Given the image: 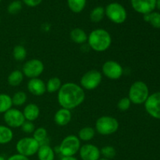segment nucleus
<instances>
[{
  "label": "nucleus",
  "instance_id": "f257e3e1",
  "mask_svg": "<svg viewBox=\"0 0 160 160\" xmlns=\"http://www.w3.org/2000/svg\"><path fill=\"white\" fill-rule=\"evenodd\" d=\"M85 99V92L81 85L73 82H67L61 86L58 92L57 100L61 108L69 110L81 106Z\"/></svg>",
  "mask_w": 160,
  "mask_h": 160
},
{
  "label": "nucleus",
  "instance_id": "f03ea898",
  "mask_svg": "<svg viewBox=\"0 0 160 160\" xmlns=\"http://www.w3.org/2000/svg\"><path fill=\"white\" fill-rule=\"evenodd\" d=\"M88 43L93 51L103 52L109 49L112 44V37L109 32L103 28L93 30L88 37Z\"/></svg>",
  "mask_w": 160,
  "mask_h": 160
},
{
  "label": "nucleus",
  "instance_id": "7ed1b4c3",
  "mask_svg": "<svg viewBox=\"0 0 160 160\" xmlns=\"http://www.w3.org/2000/svg\"><path fill=\"white\" fill-rule=\"evenodd\" d=\"M149 96V89L148 85L142 81H137L133 83L129 88L128 98L131 103L141 105L145 102Z\"/></svg>",
  "mask_w": 160,
  "mask_h": 160
},
{
  "label": "nucleus",
  "instance_id": "20e7f679",
  "mask_svg": "<svg viewBox=\"0 0 160 160\" xmlns=\"http://www.w3.org/2000/svg\"><path fill=\"white\" fill-rule=\"evenodd\" d=\"M119 121L111 116H102L97 119L95 130L101 135H111L119 129Z\"/></svg>",
  "mask_w": 160,
  "mask_h": 160
},
{
  "label": "nucleus",
  "instance_id": "39448f33",
  "mask_svg": "<svg viewBox=\"0 0 160 160\" xmlns=\"http://www.w3.org/2000/svg\"><path fill=\"white\" fill-rule=\"evenodd\" d=\"M105 15L111 22L116 24L123 23L128 18V12L125 7L117 2L109 3L106 6Z\"/></svg>",
  "mask_w": 160,
  "mask_h": 160
},
{
  "label": "nucleus",
  "instance_id": "423d86ee",
  "mask_svg": "<svg viewBox=\"0 0 160 160\" xmlns=\"http://www.w3.org/2000/svg\"><path fill=\"white\" fill-rule=\"evenodd\" d=\"M81 146V141L78 136L70 134L64 138L58 149L62 156H74L79 152Z\"/></svg>",
  "mask_w": 160,
  "mask_h": 160
},
{
  "label": "nucleus",
  "instance_id": "0eeeda50",
  "mask_svg": "<svg viewBox=\"0 0 160 160\" xmlns=\"http://www.w3.org/2000/svg\"><path fill=\"white\" fill-rule=\"evenodd\" d=\"M39 147V143L33 137L23 138L16 144L17 153L28 158L37 154Z\"/></svg>",
  "mask_w": 160,
  "mask_h": 160
},
{
  "label": "nucleus",
  "instance_id": "6e6552de",
  "mask_svg": "<svg viewBox=\"0 0 160 160\" xmlns=\"http://www.w3.org/2000/svg\"><path fill=\"white\" fill-rule=\"evenodd\" d=\"M102 81V74L100 71L92 70L86 72L81 78V87L84 90L92 91L96 89Z\"/></svg>",
  "mask_w": 160,
  "mask_h": 160
},
{
  "label": "nucleus",
  "instance_id": "1a4fd4ad",
  "mask_svg": "<svg viewBox=\"0 0 160 160\" xmlns=\"http://www.w3.org/2000/svg\"><path fill=\"white\" fill-rule=\"evenodd\" d=\"M44 70L45 65L42 60L38 59H31L24 62L21 71L25 77L32 79L39 78L44 72Z\"/></svg>",
  "mask_w": 160,
  "mask_h": 160
},
{
  "label": "nucleus",
  "instance_id": "9d476101",
  "mask_svg": "<svg viewBox=\"0 0 160 160\" xmlns=\"http://www.w3.org/2000/svg\"><path fill=\"white\" fill-rule=\"evenodd\" d=\"M102 74L110 80H118L123 76V68L115 60H108L102 67Z\"/></svg>",
  "mask_w": 160,
  "mask_h": 160
},
{
  "label": "nucleus",
  "instance_id": "9b49d317",
  "mask_svg": "<svg viewBox=\"0 0 160 160\" xmlns=\"http://www.w3.org/2000/svg\"><path fill=\"white\" fill-rule=\"evenodd\" d=\"M3 120L6 126L10 128H18L25 122V118L22 111L16 108L10 109L3 114Z\"/></svg>",
  "mask_w": 160,
  "mask_h": 160
},
{
  "label": "nucleus",
  "instance_id": "f8f14e48",
  "mask_svg": "<svg viewBox=\"0 0 160 160\" xmlns=\"http://www.w3.org/2000/svg\"><path fill=\"white\" fill-rule=\"evenodd\" d=\"M144 104L148 115L154 119L160 120V92L149 95Z\"/></svg>",
  "mask_w": 160,
  "mask_h": 160
},
{
  "label": "nucleus",
  "instance_id": "ddd939ff",
  "mask_svg": "<svg viewBox=\"0 0 160 160\" xmlns=\"http://www.w3.org/2000/svg\"><path fill=\"white\" fill-rule=\"evenodd\" d=\"M131 4L135 12L145 15L155 10L156 0H131Z\"/></svg>",
  "mask_w": 160,
  "mask_h": 160
},
{
  "label": "nucleus",
  "instance_id": "4468645a",
  "mask_svg": "<svg viewBox=\"0 0 160 160\" xmlns=\"http://www.w3.org/2000/svg\"><path fill=\"white\" fill-rule=\"evenodd\" d=\"M79 153L82 160H98L101 156L99 148L92 144H85L81 146Z\"/></svg>",
  "mask_w": 160,
  "mask_h": 160
},
{
  "label": "nucleus",
  "instance_id": "2eb2a0df",
  "mask_svg": "<svg viewBox=\"0 0 160 160\" xmlns=\"http://www.w3.org/2000/svg\"><path fill=\"white\" fill-rule=\"evenodd\" d=\"M27 88L28 92L35 96H42L46 92L45 83L39 78L30 79L27 84Z\"/></svg>",
  "mask_w": 160,
  "mask_h": 160
},
{
  "label": "nucleus",
  "instance_id": "dca6fc26",
  "mask_svg": "<svg viewBox=\"0 0 160 160\" xmlns=\"http://www.w3.org/2000/svg\"><path fill=\"white\" fill-rule=\"evenodd\" d=\"M72 119L71 111L64 108H60L54 115V121L58 126L65 127L70 123Z\"/></svg>",
  "mask_w": 160,
  "mask_h": 160
},
{
  "label": "nucleus",
  "instance_id": "f3484780",
  "mask_svg": "<svg viewBox=\"0 0 160 160\" xmlns=\"http://www.w3.org/2000/svg\"><path fill=\"white\" fill-rule=\"evenodd\" d=\"M23 114L25 120L33 122L38 118L40 115V108L35 103H29L23 108Z\"/></svg>",
  "mask_w": 160,
  "mask_h": 160
},
{
  "label": "nucleus",
  "instance_id": "a211bd4d",
  "mask_svg": "<svg viewBox=\"0 0 160 160\" xmlns=\"http://www.w3.org/2000/svg\"><path fill=\"white\" fill-rule=\"evenodd\" d=\"M88 35L87 34V33L80 28H73L70 33V38L72 42L78 44V45H82L88 42Z\"/></svg>",
  "mask_w": 160,
  "mask_h": 160
},
{
  "label": "nucleus",
  "instance_id": "6ab92c4d",
  "mask_svg": "<svg viewBox=\"0 0 160 160\" xmlns=\"http://www.w3.org/2000/svg\"><path fill=\"white\" fill-rule=\"evenodd\" d=\"M37 155L38 160L55 159V151L49 145H40Z\"/></svg>",
  "mask_w": 160,
  "mask_h": 160
},
{
  "label": "nucleus",
  "instance_id": "aec40b11",
  "mask_svg": "<svg viewBox=\"0 0 160 160\" xmlns=\"http://www.w3.org/2000/svg\"><path fill=\"white\" fill-rule=\"evenodd\" d=\"M13 139L12 129L6 125H0V145H6Z\"/></svg>",
  "mask_w": 160,
  "mask_h": 160
},
{
  "label": "nucleus",
  "instance_id": "412c9836",
  "mask_svg": "<svg viewBox=\"0 0 160 160\" xmlns=\"http://www.w3.org/2000/svg\"><path fill=\"white\" fill-rule=\"evenodd\" d=\"M23 78L24 75L21 70H15L9 74L7 78V82L12 87H17L23 82Z\"/></svg>",
  "mask_w": 160,
  "mask_h": 160
},
{
  "label": "nucleus",
  "instance_id": "4be33fe9",
  "mask_svg": "<svg viewBox=\"0 0 160 160\" xmlns=\"http://www.w3.org/2000/svg\"><path fill=\"white\" fill-rule=\"evenodd\" d=\"M33 138L37 141L40 145H48L49 139L48 137V131L44 128H36L33 133Z\"/></svg>",
  "mask_w": 160,
  "mask_h": 160
},
{
  "label": "nucleus",
  "instance_id": "5701e85b",
  "mask_svg": "<svg viewBox=\"0 0 160 160\" xmlns=\"http://www.w3.org/2000/svg\"><path fill=\"white\" fill-rule=\"evenodd\" d=\"M95 132L96 131H95V128H92V127H84V128H82L80 130L79 132H78V137L80 139V141L90 142L95 137Z\"/></svg>",
  "mask_w": 160,
  "mask_h": 160
},
{
  "label": "nucleus",
  "instance_id": "b1692460",
  "mask_svg": "<svg viewBox=\"0 0 160 160\" xmlns=\"http://www.w3.org/2000/svg\"><path fill=\"white\" fill-rule=\"evenodd\" d=\"M62 85V84L60 78H57V77H52V78H49L48 80V81H47L46 84H45V86H46V92L50 94L58 92Z\"/></svg>",
  "mask_w": 160,
  "mask_h": 160
},
{
  "label": "nucleus",
  "instance_id": "393cba45",
  "mask_svg": "<svg viewBox=\"0 0 160 160\" xmlns=\"http://www.w3.org/2000/svg\"><path fill=\"white\" fill-rule=\"evenodd\" d=\"M12 107V97L8 94L0 93V114H4Z\"/></svg>",
  "mask_w": 160,
  "mask_h": 160
},
{
  "label": "nucleus",
  "instance_id": "a878e982",
  "mask_svg": "<svg viewBox=\"0 0 160 160\" xmlns=\"http://www.w3.org/2000/svg\"><path fill=\"white\" fill-rule=\"evenodd\" d=\"M87 0H67L69 9L74 13H80L84 9Z\"/></svg>",
  "mask_w": 160,
  "mask_h": 160
},
{
  "label": "nucleus",
  "instance_id": "bb28decb",
  "mask_svg": "<svg viewBox=\"0 0 160 160\" xmlns=\"http://www.w3.org/2000/svg\"><path fill=\"white\" fill-rule=\"evenodd\" d=\"M144 20L147 23H150L153 28L159 29L160 28V12H153L150 13L143 15Z\"/></svg>",
  "mask_w": 160,
  "mask_h": 160
},
{
  "label": "nucleus",
  "instance_id": "cd10ccee",
  "mask_svg": "<svg viewBox=\"0 0 160 160\" xmlns=\"http://www.w3.org/2000/svg\"><path fill=\"white\" fill-rule=\"evenodd\" d=\"M105 8L103 6H98L94 8L90 12V20L93 23H99L103 20L105 17Z\"/></svg>",
  "mask_w": 160,
  "mask_h": 160
},
{
  "label": "nucleus",
  "instance_id": "c85d7f7f",
  "mask_svg": "<svg viewBox=\"0 0 160 160\" xmlns=\"http://www.w3.org/2000/svg\"><path fill=\"white\" fill-rule=\"evenodd\" d=\"M27 100H28V95L23 91H18L12 96V106H18V107L23 106L26 103Z\"/></svg>",
  "mask_w": 160,
  "mask_h": 160
},
{
  "label": "nucleus",
  "instance_id": "c756f323",
  "mask_svg": "<svg viewBox=\"0 0 160 160\" xmlns=\"http://www.w3.org/2000/svg\"><path fill=\"white\" fill-rule=\"evenodd\" d=\"M28 52L26 48L21 45H17L12 49V56L17 61H23L27 57Z\"/></svg>",
  "mask_w": 160,
  "mask_h": 160
},
{
  "label": "nucleus",
  "instance_id": "7c9ffc66",
  "mask_svg": "<svg viewBox=\"0 0 160 160\" xmlns=\"http://www.w3.org/2000/svg\"><path fill=\"white\" fill-rule=\"evenodd\" d=\"M23 8V2L20 0H13L7 6V12L11 15L18 14Z\"/></svg>",
  "mask_w": 160,
  "mask_h": 160
},
{
  "label": "nucleus",
  "instance_id": "2f4dec72",
  "mask_svg": "<svg viewBox=\"0 0 160 160\" xmlns=\"http://www.w3.org/2000/svg\"><path fill=\"white\" fill-rule=\"evenodd\" d=\"M100 152H101V155L103 156V158H106L109 160L113 159L117 155V151H116L115 148L111 145H106V146L102 147L100 149Z\"/></svg>",
  "mask_w": 160,
  "mask_h": 160
},
{
  "label": "nucleus",
  "instance_id": "473e14b6",
  "mask_svg": "<svg viewBox=\"0 0 160 160\" xmlns=\"http://www.w3.org/2000/svg\"><path fill=\"white\" fill-rule=\"evenodd\" d=\"M131 106V102L128 97H123L117 102V108L122 112L128 110Z\"/></svg>",
  "mask_w": 160,
  "mask_h": 160
},
{
  "label": "nucleus",
  "instance_id": "72a5a7b5",
  "mask_svg": "<svg viewBox=\"0 0 160 160\" xmlns=\"http://www.w3.org/2000/svg\"><path fill=\"white\" fill-rule=\"evenodd\" d=\"M20 128H21L22 131L25 134H33L36 129L34 123L31 121H28V120H25V122L22 124Z\"/></svg>",
  "mask_w": 160,
  "mask_h": 160
},
{
  "label": "nucleus",
  "instance_id": "f704fd0d",
  "mask_svg": "<svg viewBox=\"0 0 160 160\" xmlns=\"http://www.w3.org/2000/svg\"><path fill=\"white\" fill-rule=\"evenodd\" d=\"M43 2V0H22V2L28 7H36L39 6Z\"/></svg>",
  "mask_w": 160,
  "mask_h": 160
},
{
  "label": "nucleus",
  "instance_id": "c9c22d12",
  "mask_svg": "<svg viewBox=\"0 0 160 160\" xmlns=\"http://www.w3.org/2000/svg\"><path fill=\"white\" fill-rule=\"evenodd\" d=\"M6 160H30V159L28 157H26V156H22V155L17 153V154L12 155L11 156H9V157Z\"/></svg>",
  "mask_w": 160,
  "mask_h": 160
},
{
  "label": "nucleus",
  "instance_id": "e433bc0d",
  "mask_svg": "<svg viewBox=\"0 0 160 160\" xmlns=\"http://www.w3.org/2000/svg\"><path fill=\"white\" fill-rule=\"evenodd\" d=\"M61 160H78L74 156H62Z\"/></svg>",
  "mask_w": 160,
  "mask_h": 160
},
{
  "label": "nucleus",
  "instance_id": "4c0bfd02",
  "mask_svg": "<svg viewBox=\"0 0 160 160\" xmlns=\"http://www.w3.org/2000/svg\"><path fill=\"white\" fill-rule=\"evenodd\" d=\"M156 8L160 10V0H156Z\"/></svg>",
  "mask_w": 160,
  "mask_h": 160
},
{
  "label": "nucleus",
  "instance_id": "58836bf2",
  "mask_svg": "<svg viewBox=\"0 0 160 160\" xmlns=\"http://www.w3.org/2000/svg\"><path fill=\"white\" fill-rule=\"evenodd\" d=\"M0 160H6V159H5L2 156H1V155H0Z\"/></svg>",
  "mask_w": 160,
  "mask_h": 160
},
{
  "label": "nucleus",
  "instance_id": "ea45409f",
  "mask_svg": "<svg viewBox=\"0 0 160 160\" xmlns=\"http://www.w3.org/2000/svg\"><path fill=\"white\" fill-rule=\"evenodd\" d=\"M98 160H109V159H106V158H100V159H98Z\"/></svg>",
  "mask_w": 160,
  "mask_h": 160
},
{
  "label": "nucleus",
  "instance_id": "a19ab883",
  "mask_svg": "<svg viewBox=\"0 0 160 160\" xmlns=\"http://www.w3.org/2000/svg\"><path fill=\"white\" fill-rule=\"evenodd\" d=\"M0 22H1V17H0Z\"/></svg>",
  "mask_w": 160,
  "mask_h": 160
},
{
  "label": "nucleus",
  "instance_id": "79ce46f5",
  "mask_svg": "<svg viewBox=\"0 0 160 160\" xmlns=\"http://www.w3.org/2000/svg\"><path fill=\"white\" fill-rule=\"evenodd\" d=\"M2 2V0H0V2Z\"/></svg>",
  "mask_w": 160,
  "mask_h": 160
}]
</instances>
